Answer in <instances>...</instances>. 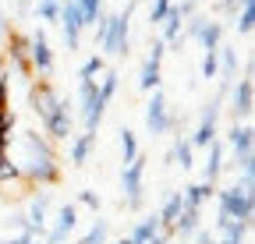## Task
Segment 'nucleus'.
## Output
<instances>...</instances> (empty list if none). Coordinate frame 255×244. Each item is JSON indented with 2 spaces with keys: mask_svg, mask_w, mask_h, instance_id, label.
I'll return each instance as SVG.
<instances>
[{
  "mask_svg": "<svg viewBox=\"0 0 255 244\" xmlns=\"http://www.w3.org/2000/svg\"><path fill=\"white\" fill-rule=\"evenodd\" d=\"M170 4H174V0H152V7H149V25H163Z\"/></svg>",
  "mask_w": 255,
  "mask_h": 244,
  "instance_id": "f704fd0d",
  "label": "nucleus"
},
{
  "mask_svg": "<svg viewBox=\"0 0 255 244\" xmlns=\"http://www.w3.org/2000/svg\"><path fill=\"white\" fill-rule=\"evenodd\" d=\"M60 103V96H57V88L43 78V81H32L28 85V106H32V113H36L39 120H46L50 113H53V106Z\"/></svg>",
  "mask_w": 255,
  "mask_h": 244,
  "instance_id": "f8f14e48",
  "label": "nucleus"
},
{
  "mask_svg": "<svg viewBox=\"0 0 255 244\" xmlns=\"http://www.w3.org/2000/svg\"><path fill=\"white\" fill-rule=\"evenodd\" d=\"M25 149H28V156H46V160H57L53 145H50L39 131H25Z\"/></svg>",
  "mask_w": 255,
  "mask_h": 244,
  "instance_id": "a878e982",
  "label": "nucleus"
},
{
  "mask_svg": "<svg viewBox=\"0 0 255 244\" xmlns=\"http://www.w3.org/2000/svg\"><path fill=\"white\" fill-rule=\"evenodd\" d=\"M199 230V209H181V216L174 220V227H170V234H177L181 237V244Z\"/></svg>",
  "mask_w": 255,
  "mask_h": 244,
  "instance_id": "6ab92c4d",
  "label": "nucleus"
},
{
  "mask_svg": "<svg viewBox=\"0 0 255 244\" xmlns=\"http://www.w3.org/2000/svg\"><path fill=\"white\" fill-rule=\"evenodd\" d=\"M227 92H231V85L220 81L216 96L206 103V110H202V117H199L195 131H191V138H188L191 149H209V145L216 142V124H220V110H223V99H227Z\"/></svg>",
  "mask_w": 255,
  "mask_h": 244,
  "instance_id": "f03ea898",
  "label": "nucleus"
},
{
  "mask_svg": "<svg viewBox=\"0 0 255 244\" xmlns=\"http://www.w3.org/2000/svg\"><path fill=\"white\" fill-rule=\"evenodd\" d=\"M4 71H7V68H4V53H0V75H4Z\"/></svg>",
  "mask_w": 255,
  "mask_h": 244,
  "instance_id": "37998d69",
  "label": "nucleus"
},
{
  "mask_svg": "<svg viewBox=\"0 0 255 244\" xmlns=\"http://www.w3.org/2000/svg\"><path fill=\"white\" fill-rule=\"evenodd\" d=\"M199 43H202L206 53L220 50V46H223V21H213V18H209V25L202 28V36H199Z\"/></svg>",
  "mask_w": 255,
  "mask_h": 244,
  "instance_id": "cd10ccee",
  "label": "nucleus"
},
{
  "mask_svg": "<svg viewBox=\"0 0 255 244\" xmlns=\"http://www.w3.org/2000/svg\"><path fill=\"white\" fill-rule=\"evenodd\" d=\"M75 227H78V209L68 202V205H60V212H57V223H53V230L46 234V244H64V237H68Z\"/></svg>",
  "mask_w": 255,
  "mask_h": 244,
  "instance_id": "2eb2a0df",
  "label": "nucleus"
},
{
  "mask_svg": "<svg viewBox=\"0 0 255 244\" xmlns=\"http://www.w3.org/2000/svg\"><path fill=\"white\" fill-rule=\"evenodd\" d=\"M231 117H234V124H248V117H252V110H255V81L252 78H238V81H231Z\"/></svg>",
  "mask_w": 255,
  "mask_h": 244,
  "instance_id": "0eeeda50",
  "label": "nucleus"
},
{
  "mask_svg": "<svg viewBox=\"0 0 255 244\" xmlns=\"http://www.w3.org/2000/svg\"><path fill=\"white\" fill-rule=\"evenodd\" d=\"M92 145H96V135H89V131H82V135L71 142V163H75V166H85V163H89Z\"/></svg>",
  "mask_w": 255,
  "mask_h": 244,
  "instance_id": "393cba45",
  "label": "nucleus"
},
{
  "mask_svg": "<svg viewBox=\"0 0 255 244\" xmlns=\"http://www.w3.org/2000/svg\"><path fill=\"white\" fill-rule=\"evenodd\" d=\"M117 135H121V163L128 166L131 160H138V156H142V152H138V138H135V131H131V128H121Z\"/></svg>",
  "mask_w": 255,
  "mask_h": 244,
  "instance_id": "c85d7f7f",
  "label": "nucleus"
},
{
  "mask_svg": "<svg viewBox=\"0 0 255 244\" xmlns=\"http://www.w3.org/2000/svg\"><path fill=\"white\" fill-rule=\"evenodd\" d=\"M159 230H163V227H159V216H156V212H152V216H142L138 223H135V230L131 234H128V237H131L135 244H149Z\"/></svg>",
  "mask_w": 255,
  "mask_h": 244,
  "instance_id": "aec40b11",
  "label": "nucleus"
},
{
  "mask_svg": "<svg viewBox=\"0 0 255 244\" xmlns=\"http://www.w3.org/2000/svg\"><path fill=\"white\" fill-rule=\"evenodd\" d=\"M170 163H177L181 170H191V166H195V149H191V142H188L184 135H177V142H174Z\"/></svg>",
  "mask_w": 255,
  "mask_h": 244,
  "instance_id": "5701e85b",
  "label": "nucleus"
},
{
  "mask_svg": "<svg viewBox=\"0 0 255 244\" xmlns=\"http://www.w3.org/2000/svg\"><path fill=\"white\" fill-rule=\"evenodd\" d=\"M163 57H167V43L152 39L149 43V57L142 60V71H138V88L142 92H156L159 88V81H163Z\"/></svg>",
  "mask_w": 255,
  "mask_h": 244,
  "instance_id": "39448f33",
  "label": "nucleus"
},
{
  "mask_svg": "<svg viewBox=\"0 0 255 244\" xmlns=\"http://www.w3.org/2000/svg\"><path fill=\"white\" fill-rule=\"evenodd\" d=\"M216 230H220V241H245L252 227L238 223V220H227V216H216Z\"/></svg>",
  "mask_w": 255,
  "mask_h": 244,
  "instance_id": "4be33fe9",
  "label": "nucleus"
},
{
  "mask_svg": "<svg viewBox=\"0 0 255 244\" xmlns=\"http://www.w3.org/2000/svg\"><path fill=\"white\" fill-rule=\"evenodd\" d=\"M227 145H231L234 156L255 152V131H252V124H234V128L227 131Z\"/></svg>",
  "mask_w": 255,
  "mask_h": 244,
  "instance_id": "dca6fc26",
  "label": "nucleus"
},
{
  "mask_svg": "<svg viewBox=\"0 0 255 244\" xmlns=\"http://www.w3.org/2000/svg\"><path fill=\"white\" fill-rule=\"evenodd\" d=\"M216 71H220V50L202 53V78H216Z\"/></svg>",
  "mask_w": 255,
  "mask_h": 244,
  "instance_id": "c9c22d12",
  "label": "nucleus"
},
{
  "mask_svg": "<svg viewBox=\"0 0 255 244\" xmlns=\"http://www.w3.org/2000/svg\"><path fill=\"white\" fill-rule=\"evenodd\" d=\"M57 25H60L64 46H68V50H78V43H82V32H85V25H82V14H78V4H75V0H64V7H60V18H57Z\"/></svg>",
  "mask_w": 255,
  "mask_h": 244,
  "instance_id": "9d476101",
  "label": "nucleus"
},
{
  "mask_svg": "<svg viewBox=\"0 0 255 244\" xmlns=\"http://www.w3.org/2000/svg\"><path fill=\"white\" fill-rule=\"evenodd\" d=\"M100 75H103V57L92 53L85 64L78 68V81H100Z\"/></svg>",
  "mask_w": 255,
  "mask_h": 244,
  "instance_id": "c756f323",
  "label": "nucleus"
},
{
  "mask_svg": "<svg viewBox=\"0 0 255 244\" xmlns=\"http://www.w3.org/2000/svg\"><path fill=\"white\" fill-rule=\"evenodd\" d=\"M21 177L28 180V184H57L60 180V166L57 160H46V156H28L25 166H21Z\"/></svg>",
  "mask_w": 255,
  "mask_h": 244,
  "instance_id": "9b49d317",
  "label": "nucleus"
},
{
  "mask_svg": "<svg viewBox=\"0 0 255 244\" xmlns=\"http://www.w3.org/2000/svg\"><path fill=\"white\" fill-rule=\"evenodd\" d=\"M7 180H21V166L11 163L7 152H0V184H7Z\"/></svg>",
  "mask_w": 255,
  "mask_h": 244,
  "instance_id": "72a5a7b5",
  "label": "nucleus"
},
{
  "mask_svg": "<svg viewBox=\"0 0 255 244\" xmlns=\"http://www.w3.org/2000/svg\"><path fill=\"white\" fill-rule=\"evenodd\" d=\"M174 128V113H170V103L163 96V88H156V92H149V103H145V131L152 138L167 135Z\"/></svg>",
  "mask_w": 255,
  "mask_h": 244,
  "instance_id": "20e7f679",
  "label": "nucleus"
},
{
  "mask_svg": "<svg viewBox=\"0 0 255 244\" xmlns=\"http://www.w3.org/2000/svg\"><path fill=\"white\" fill-rule=\"evenodd\" d=\"M216 244H248V241H216Z\"/></svg>",
  "mask_w": 255,
  "mask_h": 244,
  "instance_id": "a19ab883",
  "label": "nucleus"
},
{
  "mask_svg": "<svg viewBox=\"0 0 255 244\" xmlns=\"http://www.w3.org/2000/svg\"><path fill=\"white\" fill-rule=\"evenodd\" d=\"M28 64H32V75H43V78L53 71V50H50V39H46L43 25L28 36Z\"/></svg>",
  "mask_w": 255,
  "mask_h": 244,
  "instance_id": "6e6552de",
  "label": "nucleus"
},
{
  "mask_svg": "<svg viewBox=\"0 0 255 244\" xmlns=\"http://www.w3.org/2000/svg\"><path fill=\"white\" fill-rule=\"evenodd\" d=\"M7 32H11V25H7V11L0 7V36H7Z\"/></svg>",
  "mask_w": 255,
  "mask_h": 244,
  "instance_id": "ea45409f",
  "label": "nucleus"
},
{
  "mask_svg": "<svg viewBox=\"0 0 255 244\" xmlns=\"http://www.w3.org/2000/svg\"><path fill=\"white\" fill-rule=\"evenodd\" d=\"M60 7H64V0H39V4H36V18L39 21H57Z\"/></svg>",
  "mask_w": 255,
  "mask_h": 244,
  "instance_id": "473e14b6",
  "label": "nucleus"
},
{
  "mask_svg": "<svg viewBox=\"0 0 255 244\" xmlns=\"http://www.w3.org/2000/svg\"><path fill=\"white\" fill-rule=\"evenodd\" d=\"M213 195H216V188H213V184H206V180H199V184H188V188L181 191L184 209H199V212H202V205H206Z\"/></svg>",
  "mask_w": 255,
  "mask_h": 244,
  "instance_id": "a211bd4d",
  "label": "nucleus"
},
{
  "mask_svg": "<svg viewBox=\"0 0 255 244\" xmlns=\"http://www.w3.org/2000/svg\"><path fill=\"white\" fill-rule=\"evenodd\" d=\"M107 234H110L107 220H96V223H92V227H89V230H85L75 244H103V241H107Z\"/></svg>",
  "mask_w": 255,
  "mask_h": 244,
  "instance_id": "7c9ffc66",
  "label": "nucleus"
},
{
  "mask_svg": "<svg viewBox=\"0 0 255 244\" xmlns=\"http://www.w3.org/2000/svg\"><path fill=\"white\" fill-rule=\"evenodd\" d=\"M117 85H121V75L117 71H107L100 81H96V88H100V96H103V103H110L114 96H117Z\"/></svg>",
  "mask_w": 255,
  "mask_h": 244,
  "instance_id": "2f4dec72",
  "label": "nucleus"
},
{
  "mask_svg": "<svg viewBox=\"0 0 255 244\" xmlns=\"http://www.w3.org/2000/svg\"><path fill=\"white\" fill-rule=\"evenodd\" d=\"M234 28H238V36H252V28H255V0H245V4L238 7Z\"/></svg>",
  "mask_w": 255,
  "mask_h": 244,
  "instance_id": "bb28decb",
  "label": "nucleus"
},
{
  "mask_svg": "<svg viewBox=\"0 0 255 244\" xmlns=\"http://www.w3.org/2000/svg\"><path fill=\"white\" fill-rule=\"evenodd\" d=\"M216 78L227 81V85L238 78V53H234V46H220V71H216Z\"/></svg>",
  "mask_w": 255,
  "mask_h": 244,
  "instance_id": "412c9836",
  "label": "nucleus"
},
{
  "mask_svg": "<svg viewBox=\"0 0 255 244\" xmlns=\"http://www.w3.org/2000/svg\"><path fill=\"white\" fill-rule=\"evenodd\" d=\"M241 4H245V0H220L216 11H220V14H227V11H234V14H238V7H241Z\"/></svg>",
  "mask_w": 255,
  "mask_h": 244,
  "instance_id": "4c0bfd02",
  "label": "nucleus"
},
{
  "mask_svg": "<svg viewBox=\"0 0 255 244\" xmlns=\"http://www.w3.org/2000/svg\"><path fill=\"white\" fill-rule=\"evenodd\" d=\"M181 209H184V198H181V191H174V195L163 202V209L156 212V216H159V227H163V230H170V227H174V220L181 216Z\"/></svg>",
  "mask_w": 255,
  "mask_h": 244,
  "instance_id": "b1692460",
  "label": "nucleus"
},
{
  "mask_svg": "<svg viewBox=\"0 0 255 244\" xmlns=\"http://www.w3.org/2000/svg\"><path fill=\"white\" fill-rule=\"evenodd\" d=\"M117 244H135V241H131V237H121V241H117Z\"/></svg>",
  "mask_w": 255,
  "mask_h": 244,
  "instance_id": "79ce46f5",
  "label": "nucleus"
},
{
  "mask_svg": "<svg viewBox=\"0 0 255 244\" xmlns=\"http://www.w3.org/2000/svg\"><path fill=\"white\" fill-rule=\"evenodd\" d=\"M138 7V0H128L124 11L117 14H107V28H103V53L107 57H128V46H131V14Z\"/></svg>",
  "mask_w": 255,
  "mask_h": 244,
  "instance_id": "f257e3e1",
  "label": "nucleus"
},
{
  "mask_svg": "<svg viewBox=\"0 0 255 244\" xmlns=\"http://www.w3.org/2000/svg\"><path fill=\"white\" fill-rule=\"evenodd\" d=\"M7 57H11V64L18 68L21 78H32V64H28V36L21 32H7Z\"/></svg>",
  "mask_w": 255,
  "mask_h": 244,
  "instance_id": "4468645a",
  "label": "nucleus"
},
{
  "mask_svg": "<svg viewBox=\"0 0 255 244\" xmlns=\"http://www.w3.org/2000/svg\"><path fill=\"white\" fill-rule=\"evenodd\" d=\"M142 177H145V156L131 160L121 170V198L128 209H142Z\"/></svg>",
  "mask_w": 255,
  "mask_h": 244,
  "instance_id": "423d86ee",
  "label": "nucleus"
},
{
  "mask_svg": "<svg viewBox=\"0 0 255 244\" xmlns=\"http://www.w3.org/2000/svg\"><path fill=\"white\" fill-rule=\"evenodd\" d=\"M191 237H195V244H216V237H213L209 230H202V227H199L195 234H191Z\"/></svg>",
  "mask_w": 255,
  "mask_h": 244,
  "instance_id": "58836bf2",
  "label": "nucleus"
},
{
  "mask_svg": "<svg viewBox=\"0 0 255 244\" xmlns=\"http://www.w3.org/2000/svg\"><path fill=\"white\" fill-rule=\"evenodd\" d=\"M223 166H227V163H223V145L213 142V145H209V156H206V163H202V180L216 188V180H220Z\"/></svg>",
  "mask_w": 255,
  "mask_h": 244,
  "instance_id": "f3484780",
  "label": "nucleus"
},
{
  "mask_svg": "<svg viewBox=\"0 0 255 244\" xmlns=\"http://www.w3.org/2000/svg\"><path fill=\"white\" fill-rule=\"evenodd\" d=\"M78 202H82V205H89L92 212H100V205H103V198L96 195V191H82V195H78Z\"/></svg>",
  "mask_w": 255,
  "mask_h": 244,
  "instance_id": "e433bc0d",
  "label": "nucleus"
},
{
  "mask_svg": "<svg viewBox=\"0 0 255 244\" xmlns=\"http://www.w3.org/2000/svg\"><path fill=\"white\" fill-rule=\"evenodd\" d=\"M216 216H227V220H238V223H248L252 227V216H255V195L245 191L241 184H231V188H220L216 191Z\"/></svg>",
  "mask_w": 255,
  "mask_h": 244,
  "instance_id": "7ed1b4c3",
  "label": "nucleus"
},
{
  "mask_svg": "<svg viewBox=\"0 0 255 244\" xmlns=\"http://www.w3.org/2000/svg\"><path fill=\"white\" fill-rule=\"evenodd\" d=\"M46 209H50V191H39L36 198L28 202V216L21 220V234L39 237L46 230Z\"/></svg>",
  "mask_w": 255,
  "mask_h": 244,
  "instance_id": "ddd939ff",
  "label": "nucleus"
},
{
  "mask_svg": "<svg viewBox=\"0 0 255 244\" xmlns=\"http://www.w3.org/2000/svg\"><path fill=\"white\" fill-rule=\"evenodd\" d=\"M71 128H75V113H71V106L68 103H57L53 106V113L43 120V131H46V142H68L71 138Z\"/></svg>",
  "mask_w": 255,
  "mask_h": 244,
  "instance_id": "1a4fd4ad",
  "label": "nucleus"
}]
</instances>
